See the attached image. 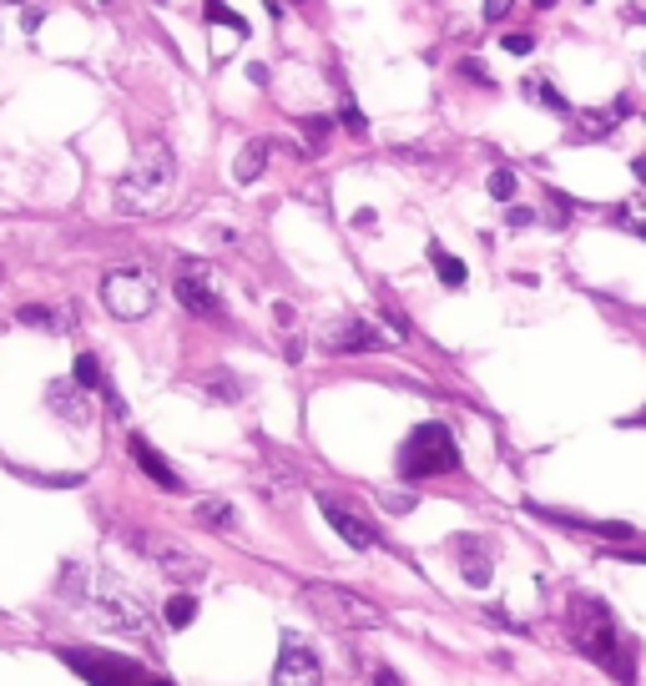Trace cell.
Instances as JSON below:
<instances>
[{
	"instance_id": "6da1fadb",
	"label": "cell",
	"mask_w": 646,
	"mask_h": 686,
	"mask_svg": "<svg viewBox=\"0 0 646 686\" xmlns=\"http://www.w3.org/2000/svg\"><path fill=\"white\" fill-rule=\"evenodd\" d=\"M61 595H67L77 611L96 616L106 631L121 636H142V641H157V616L146 606V595L137 586H127L111 570H86V566H67L61 576Z\"/></svg>"
},
{
	"instance_id": "7a4b0ae2",
	"label": "cell",
	"mask_w": 646,
	"mask_h": 686,
	"mask_svg": "<svg viewBox=\"0 0 646 686\" xmlns=\"http://www.w3.org/2000/svg\"><path fill=\"white\" fill-rule=\"evenodd\" d=\"M571 636H576V651H586L596 666H607L621 686H636L632 657H626V636H621V626H616L607 601L576 595V601H571Z\"/></svg>"
},
{
	"instance_id": "3957f363",
	"label": "cell",
	"mask_w": 646,
	"mask_h": 686,
	"mask_svg": "<svg viewBox=\"0 0 646 686\" xmlns=\"http://www.w3.org/2000/svg\"><path fill=\"white\" fill-rule=\"evenodd\" d=\"M172 182H177V162H172L167 142H146L137 152L132 172L117 182V208L132 212V217H152V212L167 208Z\"/></svg>"
},
{
	"instance_id": "277c9868",
	"label": "cell",
	"mask_w": 646,
	"mask_h": 686,
	"mask_svg": "<svg viewBox=\"0 0 646 686\" xmlns=\"http://www.w3.org/2000/svg\"><path fill=\"white\" fill-rule=\"evenodd\" d=\"M449 470H460V445H455V435H449L445 424H420V429L404 439V449H399V475L435 480V475H449Z\"/></svg>"
},
{
	"instance_id": "5b68a950",
	"label": "cell",
	"mask_w": 646,
	"mask_h": 686,
	"mask_svg": "<svg viewBox=\"0 0 646 686\" xmlns=\"http://www.w3.org/2000/svg\"><path fill=\"white\" fill-rule=\"evenodd\" d=\"M102 304L106 314L137 323V318H146L157 308V277L146 273V268H111L102 277Z\"/></svg>"
},
{
	"instance_id": "8992f818",
	"label": "cell",
	"mask_w": 646,
	"mask_h": 686,
	"mask_svg": "<svg viewBox=\"0 0 646 686\" xmlns=\"http://www.w3.org/2000/svg\"><path fill=\"white\" fill-rule=\"evenodd\" d=\"M127 545H132V551H142L146 560L162 570V576H172V581H202V576H208V560H202V555H192L183 541H172V535L127 530Z\"/></svg>"
},
{
	"instance_id": "52a82bcc",
	"label": "cell",
	"mask_w": 646,
	"mask_h": 686,
	"mask_svg": "<svg viewBox=\"0 0 646 686\" xmlns=\"http://www.w3.org/2000/svg\"><path fill=\"white\" fill-rule=\"evenodd\" d=\"M308 606L318 611V616L339 620V626H349V631H374V626H384V611L369 606L364 595L343 591V586H308Z\"/></svg>"
},
{
	"instance_id": "ba28073f",
	"label": "cell",
	"mask_w": 646,
	"mask_h": 686,
	"mask_svg": "<svg viewBox=\"0 0 646 686\" xmlns=\"http://www.w3.org/2000/svg\"><path fill=\"white\" fill-rule=\"evenodd\" d=\"M67 661L92 686H167L162 676L142 672L137 661H121V657H111V651H67Z\"/></svg>"
},
{
	"instance_id": "9c48e42d",
	"label": "cell",
	"mask_w": 646,
	"mask_h": 686,
	"mask_svg": "<svg viewBox=\"0 0 646 686\" xmlns=\"http://www.w3.org/2000/svg\"><path fill=\"white\" fill-rule=\"evenodd\" d=\"M273 686H324V666H318V657L298 641V636H289L283 651H278Z\"/></svg>"
},
{
	"instance_id": "30bf717a",
	"label": "cell",
	"mask_w": 646,
	"mask_h": 686,
	"mask_svg": "<svg viewBox=\"0 0 646 686\" xmlns=\"http://www.w3.org/2000/svg\"><path fill=\"white\" fill-rule=\"evenodd\" d=\"M172 293H177V304H183L187 314H198V318H223V298H218V288H212V273H208V268L187 263Z\"/></svg>"
},
{
	"instance_id": "8fae6325",
	"label": "cell",
	"mask_w": 646,
	"mask_h": 686,
	"mask_svg": "<svg viewBox=\"0 0 646 686\" xmlns=\"http://www.w3.org/2000/svg\"><path fill=\"white\" fill-rule=\"evenodd\" d=\"M379 343L384 333L374 323H364V318H343V323L324 329V348L329 354H364V348H379Z\"/></svg>"
},
{
	"instance_id": "7c38bea8",
	"label": "cell",
	"mask_w": 646,
	"mask_h": 686,
	"mask_svg": "<svg viewBox=\"0 0 646 686\" xmlns=\"http://www.w3.org/2000/svg\"><path fill=\"white\" fill-rule=\"evenodd\" d=\"M318 510H324V520L343 535V545H354V551H374V545H379V535H374L369 520H359V514L343 510L339 500H318Z\"/></svg>"
},
{
	"instance_id": "4fadbf2b",
	"label": "cell",
	"mask_w": 646,
	"mask_h": 686,
	"mask_svg": "<svg viewBox=\"0 0 646 686\" xmlns=\"http://www.w3.org/2000/svg\"><path fill=\"white\" fill-rule=\"evenodd\" d=\"M86 394H92V389H81L77 379H71V383L56 379L51 389H46V404H51V410L61 414L67 424H92V399H86Z\"/></svg>"
},
{
	"instance_id": "5bb4252c",
	"label": "cell",
	"mask_w": 646,
	"mask_h": 686,
	"mask_svg": "<svg viewBox=\"0 0 646 686\" xmlns=\"http://www.w3.org/2000/svg\"><path fill=\"white\" fill-rule=\"evenodd\" d=\"M132 460L142 464V475L152 480V485H162L167 495H177V489H183V475H177V470H172V464L162 460V454L146 445V439H132Z\"/></svg>"
},
{
	"instance_id": "9a60e30c",
	"label": "cell",
	"mask_w": 646,
	"mask_h": 686,
	"mask_svg": "<svg viewBox=\"0 0 646 686\" xmlns=\"http://www.w3.org/2000/svg\"><path fill=\"white\" fill-rule=\"evenodd\" d=\"M551 520L555 525H571V530H586V535H601V541H621V545L636 535V530L621 525V520H576V514H555V510H551Z\"/></svg>"
},
{
	"instance_id": "2e32d148",
	"label": "cell",
	"mask_w": 646,
	"mask_h": 686,
	"mask_svg": "<svg viewBox=\"0 0 646 686\" xmlns=\"http://www.w3.org/2000/svg\"><path fill=\"white\" fill-rule=\"evenodd\" d=\"M268 152H273L268 142H248L238 152V162H233V177H238V182H258V177H263V167H268Z\"/></svg>"
},
{
	"instance_id": "e0dca14e",
	"label": "cell",
	"mask_w": 646,
	"mask_h": 686,
	"mask_svg": "<svg viewBox=\"0 0 646 686\" xmlns=\"http://www.w3.org/2000/svg\"><path fill=\"white\" fill-rule=\"evenodd\" d=\"M198 525H208V530H223V535H233L238 530V520H233V505L227 500H198Z\"/></svg>"
},
{
	"instance_id": "ac0fdd59",
	"label": "cell",
	"mask_w": 646,
	"mask_h": 686,
	"mask_svg": "<svg viewBox=\"0 0 646 686\" xmlns=\"http://www.w3.org/2000/svg\"><path fill=\"white\" fill-rule=\"evenodd\" d=\"M526 96H530L536 106H545V111H555V117H571V102L555 92L545 76H530V81H526Z\"/></svg>"
},
{
	"instance_id": "d6986e66",
	"label": "cell",
	"mask_w": 646,
	"mask_h": 686,
	"mask_svg": "<svg viewBox=\"0 0 646 686\" xmlns=\"http://www.w3.org/2000/svg\"><path fill=\"white\" fill-rule=\"evenodd\" d=\"M430 263H435V273H439L445 288H465V263H460V258H449L439 243H430Z\"/></svg>"
},
{
	"instance_id": "ffe728a7",
	"label": "cell",
	"mask_w": 646,
	"mask_h": 686,
	"mask_svg": "<svg viewBox=\"0 0 646 686\" xmlns=\"http://www.w3.org/2000/svg\"><path fill=\"white\" fill-rule=\"evenodd\" d=\"M460 570H465V581H470V586H490V555L480 551V545H465Z\"/></svg>"
},
{
	"instance_id": "44dd1931",
	"label": "cell",
	"mask_w": 646,
	"mask_h": 686,
	"mask_svg": "<svg viewBox=\"0 0 646 686\" xmlns=\"http://www.w3.org/2000/svg\"><path fill=\"white\" fill-rule=\"evenodd\" d=\"M71 379L81 383V389H96L102 394L106 379H102V364H96V354H77V369H71Z\"/></svg>"
},
{
	"instance_id": "7402d4cb",
	"label": "cell",
	"mask_w": 646,
	"mask_h": 686,
	"mask_svg": "<svg viewBox=\"0 0 646 686\" xmlns=\"http://www.w3.org/2000/svg\"><path fill=\"white\" fill-rule=\"evenodd\" d=\"M208 21H212V26H223V31H233V36H248V21H243V15H233V11H227V5H223V0H208Z\"/></svg>"
},
{
	"instance_id": "603a6c76",
	"label": "cell",
	"mask_w": 646,
	"mask_h": 686,
	"mask_svg": "<svg viewBox=\"0 0 646 686\" xmlns=\"http://www.w3.org/2000/svg\"><path fill=\"white\" fill-rule=\"evenodd\" d=\"M192 616H198V601H192V595H172L167 601V626L183 631V626H192Z\"/></svg>"
},
{
	"instance_id": "cb8c5ba5",
	"label": "cell",
	"mask_w": 646,
	"mask_h": 686,
	"mask_svg": "<svg viewBox=\"0 0 646 686\" xmlns=\"http://www.w3.org/2000/svg\"><path fill=\"white\" fill-rule=\"evenodd\" d=\"M490 198H495V202H510V198H515V172H510V167H495V172H490Z\"/></svg>"
},
{
	"instance_id": "d4e9b609",
	"label": "cell",
	"mask_w": 646,
	"mask_h": 686,
	"mask_svg": "<svg viewBox=\"0 0 646 686\" xmlns=\"http://www.w3.org/2000/svg\"><path fill=\"white\" fill-rule=\"evenodd\" d=\"M616 223L632 227V233H642V238H646V202H626V208L616 212Z\"/></svg>"
},
{
	"instance_id": "484cf974",
	"label": "cell",
	"mask_w": 646,
	"mask_h": 686,
	"mask_svg": "<svg viewBox=\"0 0 646 686\" xmlns=\"http://www.w3.org/2000/svg\"><path fill=\"white\" fill-rule=\"evenodd\" d=\"M21 323H31V329H51V333L61 329L51 308H36V304H31V308H21Z\"/></svg>"
},
{
	"instance_id": "4316f807",
	"label": "cell",
	"mask_w": 646,
	"mask_h": 686,
	"mask_svg": "<svg viewBox=\"0 0 646 686\" xmlns=\"http://www.w3.org/2000/svg\"><path fill=\"white\" fill-rule=\"evenodd\" d=\"M298 127H304L308 146H324V142H329V117H304Z\"/></svg>"
},
{
	"instance_id": "83f0119b",
	"label": "cell",
	"mask_w": 646,
	"mask_h": 686,
	"mask_svg": "<svg viewBox=\"0 0 646 686\" xmlns=\"http://www.w3.org/2000/svg\"><path fill=\"white\" fill-rule=\"evenodd\" d=\"M339 117H343V127H349V132H359V137H364V117H359V106H354V102H343V111H339Z\"/></svg>"
},
{
	"instance_id": "f1b7e54d",
	"label": "cell",
	"mask_w": 646,
	"mask_h": 686,
	"mask_svg": "<svg viewBox=\"0 0 646 686\" xmlns=\"http://www.w3.org/2000/svg\"><path fill=\"white\" fill-rule=\"evenodd\" d=\"M515 11V0H485V21H505Z\"/></svg>"
},
{
	"instance_id": "f546056e",
	"label": "cell",
	"mask_w": 646,
	"mask_h": 686,
	"mask_svg": "<svg viewBox=\"0 0 646 686\" xmlns=\"http://www.w3.org/2000/svg\"><path fill=\"white\" fill-rule=\"evenodd\" d=\"M505 51H510V56H530V51H536V40H530V36H505Z\"/></svg>"
},
{
	"instance_id": "4dcf8cb0",
	"label": "cell",
	"mask_w": 646,
	"mask_h": 686,
	"mask_svg": "<svg viewBox=\"0 0 646 686\" xmlns=\"http://www.w3.org/2000/svg\"><path fill=\"white\" fill-rule=\"evenodd\" d=\"M530 223H536V212L530 208H510V227H530Z\"/></svg>"
},
{
	"instance_id": "1f68e13d",
	"label": "cell",
	"mask_w": 646,
	"mask_h": 686,
	"mask_svg": "<svg viewBox=\"0 0 646 686\" xmlns=\"http://www.w3.org/2000/svg\"><path fill=\"white\" fill-rule=\"evenodd\" d=\"M611 560H636V566H646V551H611Z\"/></svg>"
},
{
	"instance_id": "d6a6232c",
	"label": "cell",
	"mask_w": 646,
	"mask_h": 686,
	"mask_svg": "<svg viewBox=\"0 0 646 686\" xmlns=\"http://www.w3.org/2000/svg\"><path fill=\"white\" fill-rule=\"evenodd\" d=\"M374 686H395V672H389V666H374Z\"/></svg>"
},
{
	"instance_id": "836d02e7",
	"label": "cell",
	"mask_w": 646,
	"mask_h": 686,
	"mask_svg": "<svg viewBox=\"0 0 646 686\" xmlns=\"http://www.w3.org/2000/svg\"><path fill=\"white\" fill-rule=\"evenodd\" d=\"M465 76H475V81H490V71L480 67V61H465Z\"/></svg>"
},
{
	"instance_id": "e575fe53",
	"label": "cell",
	"mask_w": 646,
	"mask_h": 686,
	"mask_svg": "<svg viewBox=\"0 0 646 686\" xmlns=\"http://www.w3.org/2000/svg\"><path fill=\"white\" fill-rule=\"evenodd\" d=\"M636 177H642V182H646V157H636Z\"/></svg>"
},
{
	"instance_id": "d590c367",
	"label": "cell",
	"mask_w": 646,
	"mask_h": 686,
	"mask_svg": "<svg viewBox=\"0 0 646 686\" xmlns=\"http://www.w3.org/2000/svg\"><path fill=\"white\" fill-rule=\"evenodd\" d=\"M626 15H632V21H642V26H646V5H642V11H626Z\"/></svg>"
},
{
	"instance_id": "8d00e7d4",
	"label": "cell",
	"mask_w": 646,
	"mask_h": 686,
	"mask_svg": "<svg viewBox=\"0 0 646 686\" xmlns=\"http://www.w3.org/2000/svg\"><path fill=\"white\" fill-rule=\"evenodd\" d=\"M536 5H541V11H551V5H555V0H536Z\"/></svg>"
},
{
	"instance_id": "74e56055",
	"label": "cell",
	"mask_w": 646,
	"mask_h": 686,
	"mask_svg": "<svg viewBox=\"0 0 646 686\" xmlns=\"http://www.w3.org/2000/svg\"><path fill=\"white\" fill-rule=\"evenodd\" d=\"M157 5H167V0H157Z\"/></svg>"
}]
</instances>
